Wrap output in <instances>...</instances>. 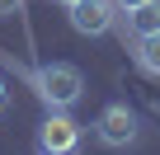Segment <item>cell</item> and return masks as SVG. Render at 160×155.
Here are the masks:
<instances>
[{
	"label": "cell",
	"mask_w": 160,
	"mask_h": 155,
	"mask_svg": "<svg viewBox=\"0 0 160 155\" xmlns=\"http://www.w3.org/2000/svg\"><path fill=\"white\" fill-rule=\"evenodd\" d=\"M33 90H38V99L47 108H71L80 94H85V75H80L75 66H66V61H47L33 75Z\"/></svg>",
	"instance_id": "6da1fadb"
},
{
	"label": "cell",
	"mask_w": 160,
	"mask_h": 155,
	"mask_svg": "<svg viewBox=\"0 0 160 155\" xmlns=\"http://www.w3.org/2000/svg\"><path fill=\"white\" fill-rule=\"evenodd\" d=\"M118 14H122L118 0H80V5H71V24H75V33H85V38L108 33Z\"/></svg>",
	"instance_id": "7a4b0ae2"
},
{
	"label": "cell",
	"mask_w": 160,
	"mask_h": 155,
	"mask_svg": "<svg viewBox=\"0 0 160 155\" xmlns=\"http://www.w3.org/2000/svg\"><path fill=\"white\" fill-rule=\"evenodd\" d=\"M94 127H99V141H104V146H132L141 122H137V113H132L127 104H108Z\"/></svg>",
	"instance_id": "3957f363"
},
{
	"label": "cell",
	"mask_w": 160,
	"mask_h": 155,
	"mask_svg": "<svg viewBox=\"0 0 160 155\" xmlns=\"http://www.w3.org/2000/svg\"><path fill=\"white\" fill-rule=\"evenodd\" d=\"M38 146H42V150H52V155H66V150H75V146H80V127H75V122H71L61 108H57V113L42 122Z\"/></svg>",
	"instance_id": "277c9868"
},
{
	"label": "cell",
	"mask_w": 160,
	"mask_h": 155,
	"mask_svg": "<svg viewBox=\"0 0 160 155\" xmlns=\"http://www.w3.org/2000/svg\"><path fill=\"white\" fill-rule=\"evenodd\" d=\"M122 19H127V33H132V38L155 33V28H160V0H141L137 10H122Z\"/></svg>",
	"instance_id": "5b68a950"
},
{
	"label": "cell",
	"mask_w": 160,
	"mask_h": 155,
	"mask_svg": "<svg viewBox=\"0 0 160 155\" xmlns=\"http://www.w3.org/2000/svg\"><path fill=\"white\" fill-rule=\"evenodd\" d=\"M132 56H137V66H141L146 75H160V28L132 38Z\"/></svg>",
	"instance_id": "8992f818"
},
{
	"label": "cell",
	"mask_w": 160,
	"mask_h": 155,
	"mask_svg": "<svg viewBox=\"0 0 160 155\" xmlns=\"http://www.w3.org/2000/svg\"><path fill=\"white\" fill-rule=\"evenodd\" d=\"M24 10V0H0V14H19Z\"/></svg>",
	"instance_id": "52a82bcc"
},
{
	"label": "cell",
	"mask_w": 160,
	"mask_h": 155,
	"mask_svg": "<svg viewBox=\"0 0 160 155\" xmlns=\"http://www.w3.org/2000/svg\"><path fill=\"white\" fill-rule=\"evenodd\" d=\"M141 5V0H118V10H137Z\"/></svg>",
	"instance_id": "ba28073f"
},
{
	"label": "cell",
	"mask_w": 160,
	"mask_h": 155,
	"mask_svg": "<svg viewBox=\"0 0 160 155\" xmlns=\"http://www.w3.org/2000/svg\"><path fill=\"white\" fill-rule=\"evenodd\" d=\"M0 99H5V85H0Z\"/></svg>",
	"instance_id": "9c48e42d"
},
{
	"label": "cell",
	"mask_w": 160,
	"mask_h": 155,
	"mask_svg": "<svg viewBox=\"0 0 160 155\" xmlns=\"http://www.w3.org/2000/svg\"><path fill=\"white\" fill-rule=\"evenodd\" d=\"M66 5H80V0H66Z\"/></svg>",
	"instance_id": "30bf717a"
}]
</instances>
